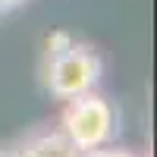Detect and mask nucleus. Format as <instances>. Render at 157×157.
Segmentation results:
<instances>
[{
    "instance_id": "obj_1",
    "label": "nucleus",
    "mask_w": 157,
    "mask_h": 157,
    "mask_svg": "<svg viewBox=\"0 0 157 157\" xmlns=\"http://www.w3.org/2000/svg\"><path fill=\"white\" fill-rule=\"evenodd\" d=\"M101 75H104V63L94 54V47L72 41L66 32H57L47 41L41 60V82L54 101H69L75 94L94 91L101 85Z\"/></svg>"
},
{
    "instance_id": "obj_2",
    "label": "nucleus",
    "mask_w": 157,
    "mask_h": 157,
    "mask_svg": "<svg viewBox=\"0 0 157 157\" xmlns=\"http://www.w3.org/2000/svg\"><path fill=\"white\" fill-rule=\"evenodd\" d=\"M60 129L78 151H94L110 145L120 132V113L113 101L104 98L101 91H85L69 101H63L60 110Z\"/></svg>"
},
{
    "instance_id": "obj_3",
    "label": "nucleus",
    "mask_w": 157,
    "mask_h": 157,
    "mask_svg": "<svg viewBox=\"0 0 157 157\" xmlns=\"http://www.w3.org/2000/svg\"><path fill=\"white\" fill-rule=\"evenodd\" d=\"M78 151L72 141L63 135V129H44L25 138L22 145V157H78Z\"/></svg>"
},
{
    "instance_id": "obj_4",
    "label": "nucleus",
    "mask_w": 157,
    "mask_h": 157,
    "mask_svg": "<svg viewBox=\"0 0 157 157\" xmlns=\"http://www.w3.org/2000/svg\"><path fill=\"white\" fill-rule=\"evenodd\" d=\"M78 157H138V154H135V151H123V148L104 145V148H94V151H82Z\"/></svg>"
},
{
    "instance_id": "obj_5",
    "label": "nucleus",
    "mask_w": 157,
    "mask_h": 157,
    "mask_svg": "<svg viewBox=\"0 0 157 157\" xmlns=\"http://www.w3.org/2000/svg\"><path fill=\"white\" fill-rule=\"evenodd\" d=\"M0 157H22V148H16V145H0Z\"/></svg>"
},
{
    "instance_id": "obj_6",
    "label": "nucleus",
    "mask_w": 157,
    "mask_h": 157,
    "mask_svg": "<svg viewBox=\"0 0 157 157\" xmlns=\"http://www.w3.org/2000/svg\"><path fill=\"white\" fill-rule=\"evenodd\" d=\"M25 3V0H0V16H3V13H10V10H19Z\"/></svg>"
}]
</instances>
